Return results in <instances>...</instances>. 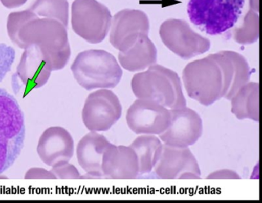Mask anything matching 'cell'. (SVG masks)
Returning a JSON list of instances; mask_svg holds the SVG:
<instances>
[{
    "label": "cell",
    "mask_w": 262,
    "mask_h": 203,
    "mask_svg": "<svg viewBox=\"0 0 262 203\" xmlns=\"http://www.w3.org/2000/svg\"><path fill=\"white\" fill-rule=\"evenodd\" d=\"M211 55L217 62L222 71L223 98L230 100L242 86L250 81L249 64L243 55L234 51H220Z\"/></svg>",
    "instance_id": "cell-16"
},
{
    "label": "cell",
    "mask_w": 262,
    "mask_h": 203,
    "mask_svg": "<svg viewBox=\"0 0 262 203\" xmlns=\"http://www.w3.org/2000/svg\"><path fill=\"white\" fill-rule=\"evenodd\" d=\"M259 38V15L250 9L244 18L243 23L234 31V39L242 45L255 43Z\"/></svg>",
    "instance_id": "cell-23"
},
{
    "label": "cell",
    "mask_w": 262,
    "mask_h": 203,
    "mask_svg": "<svg viewBox=\"0 0 262 203\" xmlns=\"http://www.w3.org/2000/svg\"><path fill=\"white\" fill-rule=\"evenodd\" d=\"M182 81L188 96L203 106H210L223 98L222 71L211 55L186 65Z\"/></svg>",
    "instance_id": "cell-5"
},
{
    "label": "cell",
    "mask_w": 262,
    "mask_h": 203,
    "mask_svg": "<svg viewBox=\"0 0 262 203\" xmlns=\"http://www.w3.org/2000/svg\"><path fill=\"white\" fill-rule=\"evenodd\" d=\"M24 114L17 100L0 89V175L19 158L25 141Z\"/></svg>",
    "instance_id": "cell-4"
},
{
    "label": "cell",
    "mask_w": 262,
    "mask_h": 203,
    "mask_svg": "<svg viewBox=\"0 0 262 203\" xmlns=\"http://www.w3.org/2000/svg\"><path fill=\"white\" fill-rule=\"evenodd\" d=\"M150 23L145 12L136 9H123L112 18L110 43L115 49L123 50L141 33L149 32Z\"/></svg>",
    "instance_id": "cell-14"
},
{
    "label": "cell",
    "mask_w": 262,
    "mask_h": 203,
    "mask_svg": "<svg viewBox=\"0 0 262 203\" xmlns=\"http://www.w3.org/2000/svg\"><path fill=\"white\" fill-rule=\"evenodd\" d=\"M105 135L97 132H90L81 138L76 148V156L79 166L86 172L87 176L81 178H102V157L110 145Z\"/></svg>",
    "instance_id": "cell-18"
},
{
    "label": "cell",
    "mask_w": 262,
    "mask_h": 203,
    "mask_svg": "<svg viewBox=\"0 0 262 203\" xmlns=\"http://www.w3.org/2000/svg\"><path fill=\"white\" fill-rule=\"evenodd\" d=\"M24 49L16 72L12 77V87L21 98L43 86L53 72L48 58L39 46L30 45Z\"/></svg>",
    "instance_id": "cell-8"
},
{
    "label": "cell",
    "mask_w": 262,
    "mask_h": 203,
    "mask_svg": "<svg viewBox=\"0 0 262 203\" xmlns=\"http://www.w3.org/2000/svg\"><path fill=\"white\" fill-rule=\"evenodd\" d=\"M170 121V109L151 100L137 98L127 111V124L139 135H159L166 130Z\"/></svg>",
    "instance_id": "cell-11"
},
{
    "label": "cell",
    "mask_w": 262,
    "mask_h": 203,
    "mask_svg": "<svg viewBox=\"0 0 262 203\" xmlns=\"http://www.w3.org/2000/svg\"><path fill=\"white\" fill-rule=\"evenodd\" d=\"M122 106L110 89H99L87 97L82 109V121L90 132H105L122 116Z\"/></svg>",
    "instance_id": "cell-10"
},
{
    "label": "cell",
    "mask_w": 262,
    "mask_h": 203,
    "mask_svg": "<svg viewBox=\"0 0 262 203\" xmlns=\"http://www.w3.org/2000/svg\"><path fill=\"white\" fill-rule=\"evenodd\" d=\"M9 37L18 47L39 46L53 71L63 69L71 56L67 27L53 18H40L30 9L11 12L7 19Z\"/></svg>",
    "instance_id": "cell-1"
},
{
    "label": "cell",
    "mask_w": 262,
    "mask_h": 203,
    "mask_svg": "<svg viewBox=\"0 0 262 203\" xmlns=\"http://www.w3.org/2000/svg\"><path fill=\"white\" fill-rule=\"evenodd\" d=\"M163 145L160 138L155 135H139L129 145L137 156L139 175L153 170L162 155Z\"/></svg>",
    "instance_id": "cell-21"
},
{
    "label": "cell",
    "mask_w": 262,
    "mask_h": 203,
    "mask_svg": "<svg viewBox=\"0 0 262 203\" xmlns=\"http://www.w3.org/2000/svg\"><path fill=\"white\" fill-rule=\"evenodd\" d=\"M231 111L239 120L259 121V83L249 81L231 97Z\"/></svg>",
    "instance_id": "cell-20"
},
{
    "label": "cell",
    "mask_w": 262,
    "mask_h": 203,
    "mask_svg": "<svg viewBox=\"0 0 262 203\" xmlns=\"http://www.w3.org/2000/svg\"><path fill=\"white\" fill-rule=\"evenodd\" d=\"M29 9L40 18L56 19L68 27L69 3L67 0H36Z\"/></svg>",
    "instance_id": "cell-22"
},
{
    "label": "cell",
    "mask_w": 262,
    "mask_h": 203,
    "mask_svg": "<svg viewBox=\"0 0 262 203\" xmlns=\"http://www.w3.org/2000/svg\"><path fill=\"white\" fill-rule=\"evenodd\" d=\"M153 169L162 179H200L202 174L199 163L189 147H174L165 144Z\"/></svg>",
    "instance_id": "cell-13"
},
{
    "label": "cell",
    "mask_w": 262,
    "mask_h": 203,
    "mask_svg": "<svg viewBox=\"0 0 262 203\" xmlns=\"http://www.w3.org/2000/svg\"><path fill=\"white\" fill-rule=\"evenodd\" d=\"M104 177L110 179H134L139 175L136 152L129 146L110 144L102 157Z\"/></svg>",
    "instance_id": "cell-17"
},
{
    "label": "cell",
    "mask_w": 262,
    "mask_h": 203,
    "mask_svg": "<svg viewBox=\"0 0 262 203\" xmlns=\"http://www.w3.org/2000/svg\"><path fill=\"white\" fill-rule=\"evenodd\" d=\"M250 7L251 10L258 12L259 11V0H250Z\"/></svg>",
    "instance_id": "cell-29"
},
{
    "label": "cell",
    "mask_w": 262,
    "mask_h": 203,
    "mask_svg": "<svg viewBox=\"0 0 262 203\" xmlns=\"http://www.w3.org/2000/svg\"><path fill=\"white\" fill-rule=\"evenodd\" d=\"M157 56V49L148 34L141 33L119 51V63L128 72H142L156 64Z\"/></svg>",
    "instance_id": "cell-19"
},
{
    "label": "cell",
    "mask_w": 262,
    "mask_h": 203,
    "mask_svg": "<svg viewBox=\"0 0 262 203\" xmlns=\"http://www.w3.org/2000/svg\"><path fill=\"white\" fill-rule=\"evenodd\" d=\"M110 9L97 0H75L72 5V27L85 41L101 43L110 32Z\"/></svg>",
    "instance_id": "cell-7"
},
{
    "label": "cell",
    "mask_w": 262,
    "mask_h": 203,
    "mask_svg": "<svg viewBox=\"0 0 262 203\" xmlns=\"http://www.w3.org/2000/svg\"><path fill=\"white\" fill-rule=\"evenodd\" d=\"M26 179H56L52 171L42 168H31L25 174Z\"/></svg>",
    "instance_id": "cell-26"
},
{
    "label": "cell",
    "mask_w": 262,
    "mask_h": 203,
    "mask_svg": "<svg viewBox=\"0 0 262 203\" xmlns=\"http://www.w3.org/2000/svg\"><path fill=\"white\" fill-rule=\"evenodd\" d=\"M15 58V49L5 43H0V82H2L11 70Z\"/></svg>",
    "instance_id": "cell-24"
},
{
    "label": "cell",
    "mask_w": 262,
    "mask_h": 203,
    "mask_svg": "<svg viewBox=\"0 0 262 203\" xmlns=\"http://www.w3.org/2000/svg\"><path fill=\"white\" fill-rule=\"evenodd\" d=\"M132 90L137 98L151 100L168 109L187 106L180 77L172 69L155 64L132 78Z\"/></svg>",
    "instance_id": "cell-2"
},
{
    "label": "cell",
    "mask_w": 262,
    "mask_h": 203,
    "mask_svg": "<svg viewBox=\"0 0 262 203\" xmlns=\"http://www.w3.org/2000/svg\"><path fill=\"white\" fill-rule=\"evenodd\" d=\"M245 0H189L188 15L194 26L208 35H217L234 27Z\"/></svg>",
    "instance_id": "cell-6"
},
{
    "label": "cell",
    "mask_w": 262,
    "mask_h": 203,
    "mask_svg": "<svg viewBox=\"0 0 262 203\" xmlns=\"http://www.w3.org/2000/svg\"><path fill=\"white\" fill-rule=\"evenodd\" d=\"M159 35L165 46L182 59L202 55L211 47L209 39L194 32L185 20H166L161 25Z\"/></svg>",
    "instance_id": "cell-9"
},
{
    "label": "cell",
    "mask_w": 262,
    "mask_h": 203,
    "mask_svg": "<svg viewBox=\"0 0 262 203\" xmlns=\"http://www.w3.org/2000/svg\"><path fill=\"white\" fill-rule=\"evenodd\" d=\"M170 112L169 126L159 135L161 141L174 147H189L197 143L203 132V123L199 113L187 106L170 109Z\"/></svg>",
    "instance_id": "cell-12"
},
{
    "label": "cell",
    "mask_w": 262,
    "mask_h": 203,
    "mask_svg": "<svg viewBox=\"0 0 262 203\" xmlns=\"http://www.w3.org/2000/svg\"><path fill=\"white\" fill-rule=\"evenodd\" d=\"M39 158L47 166L69 163L74 155V141L71 134L61 126L44 131L37 146Z\"/></svg>",
    "instance_id": "cell-15"
},
{
    "label": "cell",
    "mask_w": 262,
    "mask_h": 203,
    "mask_svg": "<svg viewBox=\"0 0 262 203\" xmlns=\"http://www.w3.org/2000/svg\"><path fill=\"white\" fill-rule=\"evenodd\" d=\"M27 1V0H0L2 4L8 9L19 7L25 4Z\"/></svg>",
    "instance_id": "cell-28"
},
{
    "label": "cell",
    "mask_w": 262,
    "mask_h": 203,
    "mask_svg": "<svg viewBox=\"0 0 262 203\" xmlns=\"http://www.w3.org/2000/svg\"><path fill=\"white\" fill-rule=\"evenodd\" d=\"M208 179H240L237 172L231 169H223L211 172L207 177Z\"/></svg>",
    "instance_id": "cell-27"
},
{
    "label": "cell",
    "mask_w": 262,
    "mask_h": 203,
    "mask_svg": "<svg viewBox=\"0 0 262 203\" xmlns=\"http://www.w3.org/2000/svg\"><path fill=\"white\" fill-rule=\"evenodd\" d=\"M52 172L56 178L59 179H78L80 178V173L77 168L69 163H61L53 166Z\"/></svg>",
    "instance_id": "cell-25"
},
{
    "label": "cell",
    "mask_w": 262,
    "mask_h": 203,
    "mask_svg": "<svg viewBox=\"0 0 262 203\" xmlns=\"http://www.w3.org/2000/svg\"><path fill=\"white\" fill-rule=\"evenodd\" d=\"M71 70L76 82L86 90L113 89L123 75L114 55L102 49L80 52L73 61Z\"/></svg>",
    "instance_id": "cell-3"
}]
</instances>
